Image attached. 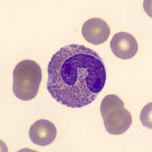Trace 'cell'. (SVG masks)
I'll use <instances>...</instances> for the list:
<instances>
[{
	"label": "cell",
	"mask_w": 152,
	"mask_h": 152,
	"mask_svg": "<svg viewBox=\"0 0 152 152\" xmlns=\"http://www.w3.org/2000/svg\"><path fill=\"white\" fill-rule=\"evenodd\" d=\"M13 91L16 97L23 101L32 100L39 91L42 79L41 67L32 60L18 63L13 73Z\"/></svg>",
	"instance_id": "cell-2"
},
{
	"label": "cell",
	"mask_w": 152,
	"mask_h": 152,
	"mask_svg": "<svg viewBox=\"0 0 152 152\" xmlns=\"http://www.w3.org/2000/svg\"><path fill=\"white\" fill-rule=\"evenodd\" d=\"M110 46L113 54L123 59L132 58L138 50V45L135 38L126 32L115 34L110 41Z\"/></svg>",
	"instance_id": "cell-4"
},
{
	"label": "cell",
	"mask_w": 152,
	"mask_h": 152,
	"mask_svg": "<svg viewBox=\"0 0 152 152\" xmlns=\"http://www.w3.org/2000/svg\"><path fill=\"white\" fill-rule=\"evenodd\" d=\"M29 134L30 139L34 144L46 146L55 140L57 129L51 122L47 120H39L30 127Z\"/></svg>",
	"instance_id": "cell-6"
},
{
	"label": "cell",
	"mask_w": 152,
	"mask_h": 152,
	"mask_svg": "<svg viewBox=\"0 0 152 152\" xmlns=\"http://www.w3.org/2000/svg\"><path fill=\"white\" fill-rule=\"evenodd\" d=\"M100 110L104 126L110 134H122L131 126V114L117 96L109 94L105 96L101 104Z\"/></svg>",
	"instance_id": "cell-3"
},
{
	"label": "cell",
	"mask_w": 152,
	"mask_h": 152,
	"mask_svg": "<svg viewBox=\"0 0 152 152\" xmlns=\"http://www.w3.org/2000/svg\"><path fill=\"white\" fill-rule=\"evenodd\" d=\"M82 32L87 42L93 45H99L107 41L110 35V29L105 21L93 18L84 23Z\"/></svg>",
	"instance_id": "cell-5"
},
{
	"label": "cell",
	"mask_w": 152,
	"mask_h": 152,
	"mask_svg": "<svg viewBox=\"0 0 152 152\" xmlns=\"http://www.w3.org/2000/svg\"><path fill=\"white\" fill-rule=\"evenodd\" d=\"M47 89L68 107L81 108L93 102L105 86L104 62L94 50L78 44L62 47L48 64Z\"/></svg>",
	"instance_id": "cell-1"
}]
</instances>
